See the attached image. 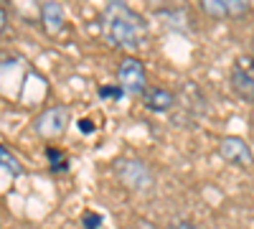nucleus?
<instances>
[{
  "mask_svg": "<svg viewBox=\"0 0 254 229\" xmlns=\"http://www.w3.org/2000/svg\"><path fill=\"white\" fill-rule=\"evenodd\" d=\"M102 28H104V38L122 51H137L147 36L142 15L132 10V5L125 3V0H107L102 15Z\"/></svg>",
  "mask_w": 254,
  "mask_h": 229,
  "instance_id": "obj_1",
  "label": "nucleus"
},
{
  "mask_svg": "<svg viewBox=\"0 0 254 229\" xmlns=\"http://www.w3.org/2000/svg\"><path fill=\"white\" fill-rule=\"evenodd\" d=\"M115 176L132 191H147L155 183L153 171L147 168V163L137 160V158H120L115 160Z\"/></svg>",
  "mask_w": 254,
  "mask_h": 229,
  "instance_id": "obj_2",
  "label": "nucleus"
},
{
  "mask_svg": "<svg viewBox=\"0 0 254 229\" xmlns=\"http://www.w3.org/2000/svg\"><path fill=\"white\" fill-rule=\"evenodd\" d=\"M69 122H71V110L64 105H54L33 120V130H36V135L46 138V140H56L66 133Z\"/></svg>",
  "mask_w": 254,
  "mask_h": 229,
  "instance_id": "obj_3",
  "label": "nucleus"
},
{
  "mask_svg": "<svg viewBox=\"0 0 254 229\" xmlns=\"http://www.w3.org/2000/svg\"><path fill=\"white\" fill-rule=\"evenodd\" d=\"M231 89L244 102H254V56L242 54L231 64Z\"/></svg>",
  "mask_w": 254,
  "mask_h": 229,
  "instance_id": "obj_4",
  "label": "nucleus"
},
{
  "mask_svg": "<svg viewBox=\"0 0 254 229\" xmlns=\"http://www.w3.org/2000/svg\"><path fill=\"white\" fill-rule=\"evenodd\" d=\"M117 84L125 89V94H142L147 89V72L145 64L135 56H125L117 67Z\"/></svg>",
  "mask_w": 254,
  "mask_h": 229,
  "instance_id": "obj_5",
  "label": "nucleus"
},
{
  "mask_svg": "<svg viewBox=\"0 0 254 229\" xmlns=\"http://www.w3.org/2000/svg\"><path fill=\"white\" fill-rule=\"evenodd\" d=\"M198 5L214 20H242L252 10V0H198Z\"/></svg>",
  "mask_w": 254,
  "mask_h": 229,
  "instance_id": "obj_6",
  "label": "nucleus"
},
{
  "mask_svg": "<svg viewBox=\"0 0 254 229\" xmlns=\"http://www.w3.org/2000/svg\"><path fill=\"white\" fill-rule=\"evenodd\" d=\"M219 155L226 163H231V165H239V168H249V165L254 163L252 148L247 145V140L239 138V135H224L219 140Z\"/></svg>",
  "mask_w": 254,
  "mask_h": 229,
  "instance_id": "obj_7",
  "label": "nucleus"
},
{
  "mask_svg": "<svg viewBox=\"0 0 254 229\" xmlns=\"http://www.w3.org/2000/svg\"><path fill=\"white\" fill-rule=\"evenodd\" d=\"M38 23L44 26L49 36H59L66 28V10L59 0H41V10H38Z\"/></svg>",
  "mask_w": 254,
  "mask_h": 229,
  "instance_id": "obj_8",
  "label": "nucleus"
},
{
  "mask_svg": "<svg viewBox=\"0 0 254 229\" xmlns=\"http://www.w3.org/2000/svg\"><path fill=\"white\" fill-rule=\"evenodd\" d=\"M142 97H145V107L153 112H168L176 105V94L165 87H150L142 92Z\"/></svg>",
  "mask_w": 254,
  "mask_h": 229,
  "instance_id": "obj_9",
  "label": "nucleus"
},
{
  "mask_svg": "<svg viewBox=\"0 0 254 229\" xmlns=\"http://www.w3.org/2000/svg\"><path fill=\"white\" fill-rule=\"evenodd\" d=\"M8 5L20 20H26V23H36L38 20L41 0H8Z\"/></svg>",
  "mask_w": 254,
  "mask_h": 229,
  "instance_id": "obj_10",
  "label": "nucleus"
},
{
  "mask_svg": "<svg viewBox=\"0 0 254 229\" xmlns=\"http://www.w3.org/2000/svg\"><path fill=\"white\" fill-rule=\"evenodd\" d=\"M46 158H49V168L56 171V173H61V171H66V168H69V158H66V153L59 151V148H54V145H49V148H46Z\"/></svg>",
  "mask_w": 254,
  "mask_h": 229,
  "instance_id": "obj_11",
  "label": "nucleus"
},
{
  "mask_svg": "<svg viewBox=\"0 0 254 229\" xmlns=\"http://www.w3.org/2000/svg\"><path fill=\"white\" fill-rule=\"evenodd\" d=\"M0 168H5L10 176H20V173H23V165H20V160H18L8 148H3V145H0Z\"/></svg>",
  "mask_w": 254,
  "mask_h": 229,
  "instance_id": "obj_12",
  "label": "nucleus"
},
{
  "mask_svg": "<svg viewBox=\"0 0 254 229\" xmlns=\"http://www.w3.org/2000/svg\"><path fill=\"white\" fill-rule=\"evenodd\" d=\"M99 97L102 99H112V102H120L125 97V89L120 84H102L99 87Z\"/></svg>",
  "mask_w": 254,
  "mask_h": 229,
  "instance_id": "obj_13",
  "label": "nucleus"
},
{
  "mask_svg": "<svg viewBox=\"0 0 254 229\" xmlns=\"http://www.w3.org/2000/svg\"><path fill=\"white\" fill-rule=\"evenodd\" d=\"M81 224H84V229H99V227H102V214H97V212H84Z\"/></svg>",
  "mask_w": 254,
  "mask_h": 229,
  "instance_id": "obj_14",
  "label": "nucleus"
},
{
  "mask_svg": "<svg viewBox=\"0 0 254 229\" xmlns=\"http://www.w3.org/2000/svg\"><path fill=\"white\" fill-rule=\"evenodd\" d=\"M171 229H201V227L190 224V222H186V219H178V222H173V224H171Z\"/></svg>",
  "mask_w": 254,
  "mask_h": 229,
  "instance_id": "obj_15",
  "label": "nucleus"
},
{
  "mask_svg": "<svg viewBox=\"0 0 254 229\" xmlns=\"http://www.w3.org/2000/svg\"><path fill=\"white\" fill-rule=\"evenodd\" d=\"M5 26H8V10H5L3 3H0V33L5 31Z\"/></svg>",
  "mask_w": 254,
  "mask_h": 229,
  "instance_id": "obj_16",
  "label": "nucleus"
},
{
  "mask_svg": "<svg viewBox=\"0 0 254 229\" xmlns=\"http://www.w3.org/2000/svg\"><path fill=\"white\" fill-rule=\"evenodd\" d=\"M79 128H81V133H94V122L81 120V122H79Z\"/></svg>",
  "mask_w": 254,
  "mask_h": 229,
  "instance_id": "obj_17",
  "label": "nucleus"
}]
</instances>
